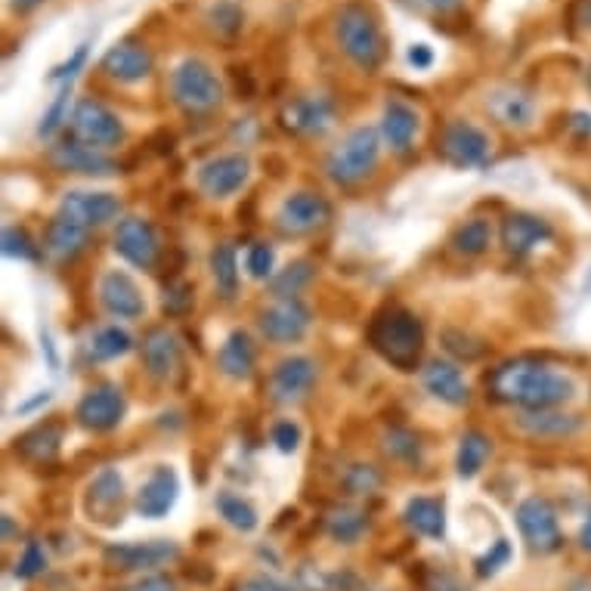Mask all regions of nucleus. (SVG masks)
Returning a JSON list of instances; mask_svg holds the SVG:
<instances>
[{"instance_id": "f3484780", "label": "nucleus", "mask_w": 591, "mask_h": 591, "mask_svg": "<svg viewBox=\"0 0 591 591\" xmlns=\"http://www.w3.org/2000/svg\"><path fill=\"white\" fill-rule=\"evenodd\" d=\"M50 165L56 171L81 173V177H109L118 171V165L112 161L103 149H94L81 140H63L50 149Z\"/></svg>"}, {"instance_id": "423d86ee", "label": "nucleus", "mask_w": 591, "mask_h": 591, "mask_svg": "<svg viewBox=\"0 0 591 591\" xmlns=\"http://www.w3.org/2000/svg\"><path fill=\"white\" fill-rule=\"evenodd\" d=\"M517 527H520V536L527 539L529 548L539 551V555H551L563 545L558 511L542 496H529L517 505Z\"/></svg>"}, {"instance_id": "09e8293b", "label": "nucleus", "mask_w": 591, "mask_h": 591, "mask_svg": "<svg viewBox=\"0 0 591 591\" xmlns=\"http://www.w3.org/2000/svg\"><path fill=\"white\" fill-rule=\"evenodd\" d=\"M87 53H91V44H78V48H75V53H72V56H68L63 65H56V68L50 72V81L72 84V78H75L81 68H84V63H87Z\"/></svg>"}, {"instance_id": "9d476101", "label": "nucleus", "mask_w": 591, "mask_h": 591, "mask_svg": "<svg viewBox=\"0 0 591 591\" xmlns=\"http://www.w3.org/2000/svg\"><path fill=\"white\" fill-rule=\"evenodd\" d=\"M127 400L122 388L115 384H99V388H91L84 397H81L78 409H75V419H78L81 428L87 431H115L122 421H125Z\"/></svg>"}, {"instance_id": "b1692460", "label": "nucleus", "mask_w": 591, "mask_h": 591, "mask_svg": "<svg viewBox=\"0 0 591 591\" xmlns=\"http://www.w3.org/2000/svg\"><path fill=\"white\" fill-rule=\"evenodd\" d=\"M421 384L424 390L446 405H465L471 400V388H467L462 369L450 362V359H431L421 369Z\"/></svg>"}, {"instance_id": "0e129e2a", "label": "nucleus", "mask_w": 591, "mask_h": 591, "mask_svg": "<svg viewBox=\"0 0 591 591\" xmlns=\"http://www.w3.org/2000/svg\"><path fill=\"white\" fill-rule=\"evenodd\" d=\"M570 591H591V582L589 579H576L573 585H570Z\"/></svg>"}, {"instance_id": "5701e85b", "label": "nucleus", "mask_w": 591, "mask_h": 591, "mask_svg": "<svg viewBox=\"0 0 591 591\" xmlns=\"http://www.w3.org/2000/svg\"><path fill=\"white\" fill-rule=\"evenodd\" d=\"M143 362H146V372L158 378V381H171L177 369L183 366V347L180 338L173 335L171 328H152L146 338H143Z\"/></svg>"}, {"instance_id": "13d9d810", "label": "nucleus", "mask_w": 591, "mask_h": 591, "mask_svg": "<svg viewBox=\"0 0 591 591\" xmlns=\"http://www.w3.org/2000/svg\"><path fill=\"white\" fill-rule=\"evenodd\" d=\"M579 545H582L585 551H591V508H589V517H585V524H582V529H579Z\"/></svg>"}, {"instance_id": "72a5a7b5", "label": "nucleus", "mask_w": 591, "mask_h": 591, "mask_svg": "<svg viewBox=\"0 0 591 591\" xmlns=\"http://www.w3.org/2000/svg\"><path fill=\"white\" fill-rule=\"evenodd\" d=\"M134 350V338L127 335L125 328L118 326H106L99 328L91 335V341H87V357L94 359V362H109V359L125 357Z\"/></svg>"}, {"instance_id": "a19ab883", "label": "nucleus", "mask_w": 591, "mask_h": 591, "mask_svg": "<svg viewBox=\"0 0 591 591\" xmlns=\"http://www.w3.org/2000/svg\"><path fill=\"white\" fill-rule=\"evenodd\" d=\"M68 96H72V84H63L60 94L53 96L50 109L41 115V125H38V137H41V140H50V137L68 122Z\"/></svg>"}, {"instance_id": "f03ea898", "label": "nucleus", "mask_w": 591, "mask_h": 591, "mask_svg": "<svg viewBox=\"0 0 591 591\" xmlns=\"http://www.w3.org/2000/svg\"><path fill=\"white\" fill-rule=\"evenodd\" d=\"M335 34H338L344 56L357 68H362V72L381 68L384 56H388V41H384V32H381L378 19L366 3H359V0L344 3L338 22H335Z\"/></svg>"}, {"instance_id": "4be33fe9", "label": "nucleus", "mask_w": 591, "mask_h": 591, "mask_svg": "<svg viewBox=\"0 0 591 591\" xmlns=\"http://www.w3.org/2000/svg\"><path fill=\"white\" fill-rule=\"evenodd\" d=\"M331 122H335V106L326 96H300L282 112L285 130L300 134V137H319L331 127Z\"/></svg>"}, {"instance_id": "1a4fd4ad", "label": "nucleus", "mask_w": 591, "mask_h": 591, "mask_svg": "<svg viewBox=\"0 0 591 591\" xmlns=\"http://www.w3.org/2000/svg\"><path fill=\"white\" fill-rule=\"evenodd\" d=\"M60 214L91 233V230H99V226L122 218V199L112 196V192L72 189V192H65L63 202H60Z\"/></svg>"}, {"instance_id": "393cba45", "label": "nucleus", "mask_w": 591, "mask_h": 591, "mask_svg": "<svg viewBox=\"0 0 591 591\" xmlns=\"http://www.w3.org/2000/svg\"><path fill=\"white\" fill-rule=\"evenodd\" d=\"M180 555V548L173 542H127V545H109L106 548V563L115 570H152L161 567Z\"/></svg>"}, {"instance_id": "f704fd0d", "label": "nucleus", "mask_w": 591, "mask_h": 591, "mask_svg": "<svg viewBox=\"0 0 591 591\" xmlns=\"http://www.w3.org/2000/svg\"><path fill=\"white\" fill-rule=\"evenodd\" d=\"M326 529L335 542L353 545L359 542L362 532L369 529V514L359 511V508H350V505H344V508H335V511L328 514Z\"/></svg>"}, {"instance_id": "e433bc0d", "label": "nucleus", "mask_w": 591, "mask_h": 591, "mask_svg": "<svg viewBox=\"0 0 591 591\" xmlns=\"http://www.w3.org/2000/svg\"><path fill=\"white\" fill-rule=\"evenodd\" d=\"M214 505H218L220 517L230 524V527L242 529V532H251V529H257L261 524V517L254 511V505H251L249 498L235 496L230 489H223L218 498H214Z\"/></svg>"}, {"instance_id": "dca6fc26", "label": "nucleus", "mask_w": 591, "mask_h": 591, "mask_svg": "<svg viewBox=\"0 0 591 591\" xmlns=\"http://www.w3.org/2000/svg\"><path fill=\"white\" fill-rule=\"evenodd\" d=\"M99 304H103V310L115 316V319H127V323H134V319H143V313H146V297H143L140 285L130 279L127 273L122 270H109V273H103V279H99Z\"/></svg>"}, {"instance_id": "c03bdc74", "label": "nucleus", "mask_w": 591, "mask_h": 591, "mask_svg": "<svg viewBox=\"0 0 591 591\" xmlns=\"http://www.w3.org/2000/svg\"><path fill=\"white\" fill-rule=\"evenodd\" d=\"M3 257L10 261H38V245L32 242V235L25 233L22 226H7L3 230Z\"/></svg>"}, {"instance_id": "a18cd8bd", "label": "nucleus", "mask_w": 591, "mask_h": 591, "mask_svg": "<svg viewBox=\"0 0 591 591\" xmlns=\"http://www.w3.org/2000/svg\"><path fill=\"white\" fill-rule=\"evenodd\" d=\"M273 266H276V251L266 242H254L245 254V270H249L251 279H270L273 276Z\"/></svg>"}, {"instance_id": "412c9836", "label": "nucleus", "mask_w": 591, "mask_h": 591, "mask_svg": "<svg viewBox=\"0 0 591 591\" xmlns=\"http://www.w3.org/2000/svg\"><path fill=\"white\" fill-rule=\"evenodd\" d=\"M555 235L551 223L536 214H524V211H514L508 218L502 220V245L514 257H527L529 251H536L545 245L548 239Z\"/></svg>"}, {"instance_id": "c9c22d12", "label": "nucleus", "mask_w": 591, "mask_h": 591, "mask_svg": "<svg viewBox=\"0 0 591 591\" xmlns=\"http://www.w3.org/2000/svg\"><path fill=\"white\" fill-rule=\"evenodd\" d=\"M489 242H493V226H489V220L483 218L465 220V223L452 233V249L458 251V254H465V257L483 254V251L489 249Z\"/></svg>"}, {"instance_id": "bb28decb", "label": "nucleus", "mask_w": 591, "mask_h": 591, "mask_svg": "<svg viewBox=\"0 0 591 591\" xmlns=\"http://www.w3.org/2000/svg\"><path fill=\"white\" fill-rule=\"evenodd\" d=\"M419 112L412 109L403 99H390L381 115V137L388 143L393 152H409L415 134H419Z\"/></svg>"}, {"instance_id": "49530a36", "label": "nucleus", "mask_w": 591, "mask_h": 591, "mask_svg": "<svg viewBox=\"0 0 591 591\" xmlns=\"http://www.w3.org/2000/svg\"><path fill=\"white\" fill-rule=\"evenodd\" d=\"M443 347H446L450 353H455L458 359H481L483 357V344L474 341V338H471V335H465V331H455V328L443 331Z\"/></svg>"}, {"instance_id": "3c124183", "label": "nucleus", "mask_w": 591, "mask_h": 591, "mask_svg": "<svg viewBox=\"0 0 591 591\" xmlns=\"http://www.w3.org/2000/svg\"><path fill=\"white\" fill-rule=\"evenodd\" d=\"M508 558H511V545H508V539H498L496 548L486 558L477 560V573L493 576L502 563H508Z\"/></svg>"}, {"instance_id": "ddd939ff", "label": "nucleus", "mask_w": 591, "mask_h": 591, "mask_svg": "<svg viewBox=\"0 0 591 591\" xmlns=\"http://www.w3.org/2000/svg\"><path fill=\"white\" fill-rule=\"evenodd\" d=\"M115 251H118L130 266L152 270L158 261V251H161L156 226L143 218L118 220V226H115Z\"/></svg>"}, {"instance_id": "cd10ccee", "label": "nucleus", "mask_w": 591, "mask_h": 591, "mask_svg": "<svg viewBox=\"0 0 591 591\" xmlns=\"http://www.w3.org/2000/svg\"><path fill=\"white\" fill-rule=\"evenodd\" d=\"M84 245H87V230H84V226L72 223V220L63 218V214H56V218L50 220L48 235H44V251H48L56 264L75 261L81 251H84Z\"/></svg>"}, {"instance_id": "7ed1b4c3", "label": "nucleus", "mask_w": 591, "mask_h": 591, "mask_svg": "<svg viewBox=\"0 0 591 591\" xmlns=\"http://www.w3.org/2000/svg\"><path fill=\"white\" fill-rule=\"evenodd\" d=\"M369 341L372 347L388 359L397 369H415L424 350V326L415 313L403 310V307H390L381 316H374L372 328H369Z\"/></svg>"}, {"instance_id": "603ef678", "label": "nucleus", "mask_w": 591, "mask_h": 591, "mask_svg": "<svg viewBox=\"0 0 591 591\" xmlns=\"http://www.w3.org/2000/svg\"><path fill=\"white\" fill-rule=\"evenodd\" d=\"M409 65L415 72H428L434 65V50L428 48V44H415V48L409 50Z\"/></svg>"}, {"instance_id": "c85d7f7f", "label": "nucleus", "mask_w": 591, "mask_h": 591, "mask_svg": "<svg viewBox=\"0 0 591 591\" xmlns=\"http://www.w3.org/2000/svg\"><path fill=\"white\" fill-rule=\"evenodd\" d=\"M218 369L233 381H249L254 374V344L245 331H230V338L220 344Z\"/></svg>"}, {"instance_id": "aec40b11", "label": "nucleus", "mask_w": 591, "mask_h": 591, "mask_svg": "<svg viewBox=\"0 0 591 591\" xmlns=\"http://www.w3.org/2000/svg\"><path fill=\"white\" fill-rule=\"evenodd\" d=\"M486 109L496 118L498 125L514 127V130H527L536 122V99L514 84H498L486 94Z\"/></svg>"}, {"instance_id": "a878e982", "label": "nucleus", "mask_w": 591, "mask_h": 591, "mask_svg": "<svg viewBox=\"0 0 591 591\" xmlns=\"http://www.w3.org/2000/svg\"><path fill=\"white\" fill-rule=\"evenodd\" d=\"M517 431L532 440H567L582 431V419L558 409H524L517 415Z\"/></svg>"}, {"instance_id": "8fccbe9b", "label": "nucleus", "mask_w": 591, "mask_h": 591, "mask_svg": "<svg viewBox=\"0 0 591 591\" xmlns=\"http://www.w3.org/2000/svg\"><path fill=\"white\" fill-rule=\"evenodd\" d=\"M273 446L279 452H295L300 446V428H297L295 421H279V424H273Z\"/></svg>"}, {"instance_id": "37998d69", "label": "nucleus", "mask_w": 591, "mask_h": 591, "mask_svg": "<svg viewBox=\"0 0 591 591\" xmlns=\"http://www.w3.org/2000/svg\"><path fill=\"white\" fill-rule=\"evenodd\" d=\"M344 489L350 496H374L381 489V474L372 465H350L344 471Z\"/></svg>"}, {"instance_id": "c756f323", "label": "nucleus", "mask_w": 591, "mask_h": 591, "mask_svg": "<svg viewBox=\"0 0 591 591\" xmlns=\"http://www.w3.org/2000/svg\"><path fill=\"white\" fill-rule=\"evenodd\" d=\"M403 517L405 524L415 529L419 536H424V539H443V532H446V511H443V502H440V498H409Z\"/></svg>"}, {"instance_id": "bf43d9fd", "label": "nucleus", "mask_w": 591, "mask_h": 591, "mask_svg": "<svg viewBox=\"0 0 591 591\" xmlns=\"http://www.w3.org/2000/svg\"><path fill=\"white\" fill-rule=\"evenodd\" d=\"M13 536H17L13 517H10V514H3V542H13Z\"/></svg>"}, {"instance_id": "680f3d73", "label": "nucleus", "mask_w": 591, "mask_h": 591, "mask_svg": "<svg viewBox=\"0 0 591 591\" xmlns=\"http://www.w3.org/2000/svg\"><path fill=\"white\" fill-rule=\"evenodd\" d=\"M134 591H173L168 582H146V585H140V589Z\"/></svg>"}, {"instance_id": "2eb2a0df", "label": "nucleus", "mask_w": 591, "mask_h": 591, "mask_svg": "<svg viewBox=\"0 0 591 591\" xmlns=\"http://www.w3.org/2000/svg\"><path fill=\"white\" fill-rule=\"evenodd\" d=\"M319 369L310 357H285L270 374V397L276 403H300L316 384Z\"/></svg>"}, {"instance_id": "6e6d98bb", "label": "nucleus", "mask_w": 591, "mask_h": 591, "mask_svg": "<svg viewBox=\"0 0 591 591\" xmlns=\"http://www.w3.org/2000/svg\"><path fill=\"white\" fill-rule=\"evenodd\" d=\"M421 10H431V13H455L465 0H412Z\"/></svg>"}, {"instance_id": "473e14b6", "label": "nucleus", "mask_w": 591, "mask_h": 591, "mask_svg": "<svg viewBox=\"0 0 591 591\" xmlns=\"http://www.w3.org/2000/svg\"><path fill=\"white\" fill-rule=\"evenodd\" d=\"M493 455V443H489V436L481 434V431H467L458 440V455H455V471H458V477H477L486 465V458Z\"/></svg>"}, {"instance_id": "052dcab7", "label": "nucleus", "mask_w": 591, "mask_h": 591, "mask_svg": "<svg viewBox=\"0 0 591 591\" xmlns=\"http://www.w3.org/2000/svg\"><path fill=\"white\" fill-rule=\"evenodd\" d=\"M44 0H13V10H19V13H29V10H34V7H41Z\"/></svg>"}, {"instance_id": "e2e57ef3", "label": "nucleus", "mask_w": 591, "mask_h": 591, "mask_svg": "<svg viewBox=\"0 0 591 591\" xmlns=\"http://www.w3.org/2000/svg\"><path fill=\"white\" fill-rule=\"evenodd\" d=\"M582 22L591 29V0H582Z\"/></svg>"}, {"instance_id": "4c0bfd02", "label": "nucleus", "mask_w": 591, "mask_h": 591, "mask_svg": "<svg viewBox=\"0 0 591 591\" xmlns=\"http://www.w3.org/2000/svg\"><path fill=\"white\" fill-rule=\"evenodd\" d=\"M211 276L218 282L220 295H235V288H239V261H235V249L230 242H220L218 249L211 251Z\"/></svg>"}, {"instance_id": "58836bf2", "label": "nucleus", "mask_w": 591, "mask_h": 591, "mask_svg": "<svg viewBox=\"0 0 591 591\" xmlns=\"http://www.w3.org/2000/svg\"><path fill=\"white\" fill-rule=\"evenodd\" d=\"M384 452L390 458L403 462V465H421V440L419 434L405 431V428H390L384 434Z\"/></svg>"}, {"instance_id": "7c9ffc66", "label": "nucleus", "mask_w": 591, "mask_h": 591, "mask_svg": "<svg viewBox=\"0 0 591 591\" xmlns=\"http://www.w3.org/2000/svg\"><path fill=\"white\" fill-rule=\"evenodd\" d=\"M60 446H63V424H41V428H34L29 434L19 436L22 458L38 462V465L53 462L60 455Z\"/></svg>"}, {"instance_id": "20e7f679", "label": "nucleus", "mask_w": 591, "mask_h": 591, "mask_svg": "<svg viewBox=\"0 0 591 591\" xmlns=\"http://www.w3.org/2000/svg\"><path fill=\"white\" fill-rule=\"evenodd\" d=\"M381 134L374 127H357L326 158V173L338 187H357L378 168Z\"/></svg>"}, {"instance_id": "6ab92c4d", "label": "nucleus", "mask_w": 591, "mask_h": 591, "mask_svg": "<svg viewBox=\"0 0 591 591\" xmlns=\"http://www.w3.org/2000/svg\"><path fill=\"white\" fill-rule=\"evenodd\" d=\"M152 50L134 41V38H125L118 41L115 48H109V53L103 56V72L109 78L122 81V84H137V81H146L152 75Z\"/></svg>"}, {"instance_id": "4468645a", "label": "nucleus", "mask_w": 591, "mask_h": 591, "mask_svg": "<svg viewBox=\"0 0 591 591\" xmlns=\"http://www.w3.org/2000/svg\"><path fill=\"white\" fill-rule=\"evenodd\" d=\"M328 220H331V204L326 196L310 192V189H300L279 204V226L285 233H313V230H323Z\"/></svg>"}, {"instance_id": "2f4dec72", "label": "nucleus", "mask_w": 591, "mask_h": 591, "mask_svg": "<svg viewBox=\"0 0 591 591\" xmlns=\"http://www.w3.org/2000/svg\"><path fill=\"white\" fill-rule=\"evenodd\" d=\"M125 498V481L115 467H103L91 483V496H87V508L94 517L112 514Z\"/></svg>"}, {"instance_id": "a211bd4d", "label": "nucleus", "mask_w": 591, "mask_h": 591, "mask_svg": "<svg viewBox=\"0 0 591 591\" xmlns=\"http://www.w3.org/2000/svg\"><path fill=\"white\" fill-rule=\"evenodd\" d=\"M177 496H180V477H177V471L168 465H158L156 471L140 483L137 498H134V508H137L140 517L158 520V517H165V514L171 511Z\"/></svg>"}, {"instance_id": "0eeeda50", "label": "nucleus", "mask_w": 591, "mask_h": 591, "mask_svg": "<svg viewBox=\"0 0 591 591\" xmlns=\"http://www.w3.org/2000/svg\"><path fill=\"white\" fill-rule=\"evenodd\" d=\"M72 134H75V140L87 143L94 149H112V146L125 140V125L99 99L87 96L72 112Z\"/></svg>"}, {"instance_id": "864d4df0", "label": "nucleus", "mask_w": 591, "mask_h": 591, "mask_svg": "<svg viewBox=\"0 0 591 591\" xmlns=\"http://www.w3.org/2000/svg\"><path fill=\"white\" fill-rule=\"evenodd\" d=\"M189 300H192V295H189L187 285H177V288H168V292H165V307L173 313L187 310Z\"/></svg>"}, {"instance_id": "5fc2aeb1", "label": "nucleus", "mask_w": 591, "mask_h": 591, "mask_svg": "<svg viewBox=\"0 0 591 591\" xmlns=\"http://www.w3.org/2000/svg\"><path fill=\"white\" fill-rule=\"evenodd\" d=\"M239 591H288L285 585H279L276 579H266V576H251V579H245L242 585H239Z\"/></svg>"}, {"instance_id": "39448f33", "label": "nucleus", "mask_w": 591, "mask_h": 591, "mask_svg": "<svg viewBox=\"0 0 591 591\" xmlns=\"http://www.w3.org/2000/svg\"><path fill=\"white\" fill-rule=\"evenodd\" d=\"M171 96L187 112H211L223 103V84L208 63L183 60L171 72Z\"/></svg>"}, {"instance_id": "4d7b16f0", "label": "nucleus", "mask_w": 591, "mask_h": 591, "mask_svg": "<svg viewBox=\"0 0 591 591\" xmlns=\"http://www.w3.org/2000/svg\"><path fill=\"white\" fill-rule=\"evenodd\" d=\"M431 591H465L450 573H440L434 576V582H431Z\"/></svg>"}, {"instance_id": "ea45409f", "label": "nucleus", "mask_w": 591, "mask_h": 591, "mask_svg": "<svg viewBox=\"0 0 591 591\" xmlns=\"http://www.w3.org/2000/svg\"><path fill=\"white\" fill-rule=\"evenodd\" d=\"M310 279H313L310 261H295V264L285 266L279 276H273V295H276V300H279V297H297L300 295V288H304Z\"/></svg>"}, {"instance_id": "f8f14e48", "label": "nucleus", "mask_w": 591, "mask_h": 591, "mask_svg": "<svg viewBox=\"0 0 591 591\" xmlns=\"http://www.w3.org/2000/svg\"><path fill=\"white\" fill-rule=\"evenodd\" d=\"M251 177V161L239 152L230 156H218L211 161H204L199 173H196V183L202 189L208 199H230L239 189L249 183Z\"/></svg>"}, {"instance_id": "f257e3e1", "label": "nucleus", "mask_w": 591, "mask_h": 591, "mask_svg": "<svg viewBox=\"0 0 591 591\" xmlns=\"http://www.w3.org/2000/svg\"><path fill=\"white\" fill-rule=\"evenodd\" d=\"M489 390L496 400L520 409H558L576 397V381L536 359H511L493 372Z\"/></svg>"}, {"instance_id": "6e6552de", "label": "nucleus", "mask_w": 591, "mask_h": 591, "mask_svg": "<svg viewBox=\"0 0 591 591\" xmlns=\"http://www.w3.org/2000/svg\"><path fill=\"white\" fill-rule=\"evenodd\" d=\"M257 326H261V335L266 341L297 344L304 341V335L310 331V310L297 297H279L276 304H270L261 313Z\"/></svg>"}, {"instance_id": "9b49d317", "label": "nucleus", "mask_w": 591, "mask_h": 591, "mask_svg": "<svg viewBox=\"0 0 591 591\" xmlns=\"http://www.w3.org/2000/svg\"><path fill=\"white\" fill-rule=\"evenodd\" d=\"M440 156L452 168H481L489 158V137L467 122H450L440 134Z\"/></svg>"}, {"instance_id": "79ce46f5", "label": "nucleus", "mask_w": 591, "mask_h": 591, "mask_svg": "<svg viewBox=\"0 0 591 591\" xmlns=\"http://www.w3.org/2000/svg\"><path fill=\"white\" fill-rule=\"evenodd\" d=\"M211 25H214V32L223 34V38H235V34L242 32V25H245V13H242V7L235 3V0H220L211 7Z\"/></svg>"}, {"instance_id": "de8ad7c7", "label": "nucleus", "mask_w": 591, "mask_h": 591, "mask_svg": "<svg viewBox=\"0 0 591 591\" xmlns=\"http://www.w3.org/2000/svg\"><path fill=\"white\" fill-rule=\"evenodd\" d=\"M44 567H48V555H44V548H41L38 542L25 545L22 558L17 560L19 579H34L38 573H44Z\"/></svg>"}]
</instances>
